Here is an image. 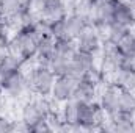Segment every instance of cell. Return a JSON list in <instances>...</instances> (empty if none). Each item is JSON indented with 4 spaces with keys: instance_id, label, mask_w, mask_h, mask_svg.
Wrapping results in <instances>:
<instances>
[{
    "instance_id": "1",
    "label": "cell",
    "mask_w": 135,
    "mask_h": 133,
    "mask_svg": "<svg viewBox=\"0 0 135 133\" xmlns=\"http://www.w3.org/2000/svg\"><path fill=\"white\" fill-rule=\"evenodd\" d=\"M0 86L5 91V96L8 99L14 100L16 103H19V106L33 96V94H30V91L27 88V75H25V70L22 67L14 69V70L6 72V74H2L0 75Z\"/></svg>"
},
{
    "instance_id": "2",
    "label": "cell",
    "mask_w": 135,
    "mask_h": 133,
    "mask_svg": "<svg viewBox=\"0 0 135 133\" xmlns=\"http://www.w3.org/2000/svg\"><path fill=\"white\" fill-rule=\"evenodd\" d=\"M25 75H27V88L30 94L38 96H50L54 81H55V74L41 63H35L30 67H25Z\"/></svg>"
},
{
    "instance_id": "3",
    "label": "cell",
    "mask_w": 135,
    "mask_h": 133,
    "mask_svg": "<svg viewBox=\"0 0 135 133\" xmlns=\"http://www.w3.org/2000/svg\"><path fill=\"white\" fill-rule=\"evenodd\" d=\"M86 25H88V22L83 21L82 17H79L77 14H68L65 19H61L60 22L52 25V34L55 39L75 41Z\"/></svg>"
},
{
    "instance_id": "4",
    "label": "cell",
    "mask_w": 135,
    "mask_h": 133,
    "mask_svg": "<svg viewBox=\"0 0 135 133\" xmlns=\"http://www.w3.org/2000/svg\"><path fill=\"white\" fill-rule=\"evenodd\" d=\"M14 42L22 52V57L25 61L33 60L38 52V42H39V34L33 28H22L13 34Z\"/></svg>"
},
{
    "instance_id": "5",
    "label": "cell",
    "mask_w": 135,
    "mask_h": 133,
    "mask_svg": "<svg viewBox=\"0 0 135 133\" xmlns=\"http://www.w3.org/2000/svg\"><path fill=\"white\" fill-rule=\"evenodd\" d=\"M102 42L101 38L98 36L94 27L91 24H88L83 32L79 34V38L75 39V45H77V50L80 52H85V53H91V55H98L102 49Z\"/></svg>"
},
{
    "instance_id": "6",
    "label": "cell",
    "mask_w": 135,
    "mask_h": 133,
    "mask_svg": "<svg viewBox=\"0 0 135 133\" xmlns=\"http://www.w3.org/2000/svg\"><path fill=\"white\" fill-rule=\"evenodd\" d=\"M77 83H79V80L71 78L68 75L55 77V81H54V86L50 91V97L55 99L57 102H60V103L74 99V91H75Z\"/></svg>"
},
{
    "instance_id": "7",
    "label": "cell",
    "mask_w": 135,
    "mask_h": 133,
    "mask_svg": "<svg viewBox=\"0 0 135 133\" xmlns=\"http://www.w3.org/2000/svg\"><path fill=\"white\" fill-rule=\"evenodd\" d=\"M135 21V11L131 8V5L124 0L115 2V8H113V16H112V22L132 28Z\"/></svg>"
},
{
    "instance_id": "8",
    "label": "cell",
    "mask_w": 135,
    "mask_h": 133,
    "mask_svg": "<svg viewBox=\"0 0 135 133\" xmlns=\"http://www.w3.org/2000/svg\"><path fill=\"white\" fill-rule=\"evenodd\" d=\"M74 99L79 102H94L98 100V85L93 83L88 78L79 80L75 91H74Z\"/></svg>"
},
{
    "instance_id": "9",
    "label": "cell",
    "mask_w": 135,
    "mask_h": 133,
    "mask_svg": "<svg viewBox=\"0 0 135 133\" xmlns=\"http://www.w3.org/2000/svg\"><path fill=\"white\" fill-rule=\"evenodd\" d=\"M77 53V45H75V41H68V39H57L55 42V49H54V53L52 57L60 60V61H65L69 63L74 55Z\"/></svg>"
},
{
    "instance_id": "10",
    "label": "cell",
    "mask_w": 135,
    "mask_h": 133,
    "mask_svg": "<svg viewBox=\"0 0 135 133\" xmlns=\"http://www.w3.org/2000/svg\"><path fill=\"white\" fill-rule=\"evenodd\" d=\"M17 117H19L21 121H24L28 127H32L35 122H38L39 119H42V114L39 113L38 106L35 105L33 99L30 97V99H27L24 103H22V105H21Z\"/></svg>"
},
{
    "instance_id": "11",
    "label": "cell",
    "mask_w": 135,
    "mask_h": 133,
    "mask_svg": "<svg viewBox=\"0 0 135 133\" xmlns=\"http://www.w3.org/2000/svg\"><path fill=\"white\" fill-rule=\"evenodd\" d=\"M55 42L57 39L49 34V36H42L39 38V42H38V52H36V57L35 60L41 64H46V61L52 57L54 53V49H55Z\"/></svg>"
},
{
    "instance_id": "12",
    "label": "cell",
    "mask_w": 135,
    "mask_h": 133,
    "mask_svg": "<svg viewBox=\"0 0 135 133\" xmlns=\"http://www.w3.org/2000/svg\"><path fill=\"white\" fill-rule=\"evenodd\" d=\"M60 116L65 121L66 125H79L77 116H79V100L71 99L60 105Z\"/></svg>"
},
{
    "instance_id": "13",
    "label": "cell",
    "mask_w": 135,
    "mask_h": 133,
    "mask_svg": "<svg viewBox=\"0 0 135 133\" xmlns=\"http://www.w3.org/2000/svg\"><path fill=\"white\" fill-rule=\"evenodd\" d=\"M115 2L116 0H101V2H94V21L93 22H96V21H110L112 22Z\"/></svg>"
},
{
    "instance_id": "14",
    "label": "cell",
    "mask_w": 135,
    "mask_h": 133,
    "mask_svg": "<svg viewBox=\"0 0 135 133\" xmlns=\"http://www.w3.org/2000/svg\"><path fill=\"white\" fill-rule=\"evenodd\" d=\"M118 110L124 113H135V91H131V89L119 91Z\"/></svg>"
},
{
    "instance_id": "15",
    "label": "cell",
    "mask_w": 135,
    "mask_h": 133,
    "mask_svg": "<svg viewBox=\"0 0 135 133\" xmlns=\"http://www.w3.org/2000/svg\"><path fill=\"white\" fill-rule=\"evenodd\" d=\"M22 3L24 0H0V9L5 17H9L22 11Z\"/></svg>"
},
{
    "instance_id": "16",
    "label": "cell",
    "mask_w": 135,
    "mask_h": 133,
    "mask_svg": "<svg viewBox=\"0 0 135 133\" xmlns=\"http://www.w3.org/2000/svg\"><path fill=\"white\" fill-rule=\"evenodd\" d=\"M131 28L127 27H123V25H118L115 22H112V27H110V34H108V41L107 42H112V44H118L121 41V38L127 33Z\"/></svg>"
},
{
    "instance_id": "17",
    "label": "cell",
    "mask_w": 135,
    "mask_h": 133,
    "mask_svg": "<svg viewBox=\"0 0 135 133\" xmlns=\"http://www.w3.org/2000/svg\"><path fill=\"white\" fill-rule=\"evenodd\" d=\"M46 119H47V122H49V125H50L52 132H66V124H65V121L61 119L60 111L50 113Z\"/></svg>"
},
{
    "instance_id": "18",
    "label": "cell",
    "mask_w": 135,
    "mask_h": 133,
    "mask_svg": "<svg viewBox=\"0 0 135 133\" xmlns=\"http://www.w3.org/2000/svg\"><path fill=\"white\" fill-rule=\"evenodd\" d=\"M134 44H135V34L132 33V30H129L127 33L121 38V41H119L116 45H118V49H119L123 53H131L132 49H134Z\"/></svg>"
},
{
    "instance_id": "19",
    "label": "cell",
    "mask_w": 135,
    "mask_h": 133,
    "mask_svg": "<svg viewBox=\"0 0 135 133\" xmlns=\"http://www.w3.org/2000/svg\"><path fill=\"white\" fill-rule=\"evenodd\" d=\"M14 125V117L6 113H0V133H11Z\"/></svg>"
},
{
    "instance_id": "20",
    "label": "cell",
    "mask_w": 135,
    "mask_h": 133,
    "mask_svg": "<svg viewBox=\"0 0 135 133\" xmlns=\"http://www.w3.org/2000/svg\"><path fill=\"white\" fill-rule=\"evenodd\" d=\"M50 132H52V129H50V125H49L46 117L39 119L38 122H35L30 127V133H50Z\"/></svg>"
},
{
    "instance_id": "21",
    "label": "cell",
    "mask_w": 135,
    "mask_h": 133,
    "mask_svg": "<svg viewBox=\"0 0 135 133\" xmlns=\"http://www.w3.org/2000/svg\"><path fill=\"white\" fill-rule=\"evenodd\" d=\"M121 69H126V70L135 72V53H123Z\"/></svg>"
},
{
    "instance_id": "22",
    "label": "cell",
    "mask_w": 135,
    "mask_h": 133,
    "mask_svg": "<svg viewBox=\"0 0 135 133\" xmlns=\"http://www.w3.org/2000/svg\"><path fill=\"white\" fill-rule=\"evenodd\" d=\"M5 99H6V96H5V91L2 89V86H0V105L5 102Z\"/></svg>"
},
{
    "instance_id": "23",
    "label": "cell",
    "mask_w": 135,
    "mask_h": 133,
    "mask_svg": "<svg viewBox=\"0 0 135 133\" xmlns=\"http://www.w3.org/2000/svg\"><path fill=\"white\" fill-rule=\"evenodd\" d=\"M3 22H5V16H3V13L0 9V24H3Z\"/></svg>"
},
{
    "instance_id": "24",
    "label": "cell",
    "mask_w": 135,
    "mask_h": 133,
    "mask_svg": "<svg viewBox=\"0 0 135 133\" xmlns=\"http://www.w3.org/2000/svg\"><path fill=\"white\" fill-rule=\"evenodd\" d=\"M131 30H132V33L135 34V21H134V25H132V28H131Z\"/></svg>"
}]
</instances>
